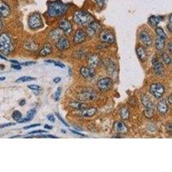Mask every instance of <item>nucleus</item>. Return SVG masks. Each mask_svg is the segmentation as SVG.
I'll use <instances>...</instances> for the list:
<instances>
[{
	"label": "nucleus",
	"instance_id": "nucleus-1",
	"mask_svg": "<svg viewBox=\"0 0 172 172\" xmlns=\"http://www.w3.org/2000/svg\"><path fill=\"white\" fill-rule=\"evenodd\" d=\"M68 9L69 7L67 4L61 2L60 0H56L48 3L47 11L46 14L47 17H52V18L60 17L67 12Z\"/></svg>",
	"mask_w": 172,
	"mask_h": 172
},
{
	"label": "nucleus",
	"instance_id": "nucleus-2",
	"mask_svg": "<svg viewBox=\"0 0 172 172\" xmlns=\"http://www.w3.org/2000/svg\"><path fill=\"white\" fill-rule=\"evenodd\" d=\"M94 21L93 16L85 10H77L73 15V22L81 27H87Z\"/></svg>",
	"mask_w": 172,
	"mask_h": 172
},
{
	"label": "nucleus",
	"instance_id": "nucleus-3",
	"mask_svg": "<svg viewBox=\"0 0 172 172\" xmlns=\"http://www.w3.org/2000/svg\"><path fill=\"white\" fill-rule=\"evenodd\" d=\"M14 51V43L10 35L7 33L0 34V53L10 54Z\"/></svg>",
	"mask_w": 172,
	"mask_h": 172
},
{
	"label": "nucleus",
	"instance_id": "nucleus-4",
	"mask_svg": "<svg viewBox=\"0 0 172 172\" xmlns=\"http://www.w3.org/2000/svg\"><path fill=\"white\" fill-rule=\"evenodd\" d=\"M28 24H29V29L33 30H36V29H40L41 28H43L44 24L40 13L34 12V13L31 14L28 19Z\"/></svg>",
	"mask_w": 172,
	"mask_h": 172
},
{
	"label": "nucleus",
	"instance_id": "nucleus-5",
	"mask_svg": "<svg viewBox=\"0 0 172 172\" xmlns=\"http://www.w3.org/2000/svg\"><path fill=\"white\" fill-rule=\"evenodd\" d=\"M149 91L152 96H154L156 99H161L165 93V87L159 82H154L150 85Z\"/></svg>",
	"mask_w": 172,
	"mask_h": 172
},
{
	"label": "nucleus",
	"instance_id": "nucleus-6",
	"mask_svg": "<svg viewBox=\"0 0 172 172\" xmlns=\"http://www.w3.org/2000/svg\"><path fill=\"white\" fill-rule=\"evenodd\" d=\"M78 97L79 100L82 101H94L97 97L96 92L94 91V89L91 88H87L85 90H82L78 94Z\"/></svg>",
	"mask_w": 172,
	"mask_h": 172
},
{
	"label": "nucleus",
	"instance_id": "nucleus-7",
	"mask_svg": "<svg viewBox=\"0 0 172 172\" xmlns=\"http://www.w3.org/2000/svg\"><path fill=\"white\" fill-rule=\"evenodd\" d=\"M99 40L105 44H114L115 41L114 32L110 29H103L99 34Z\"/></svg>",
	"mask_w": 172,
	"mask_h": 172
},
{
	"label": "nucleus",
	"instance_id": "nucleus-8",
	"mask_svg": "<svg viewBox=\"0 0 172 172\" xmlns=\"http://www.w3.org/2000/svg\"><path fill=\"white\" fill-rule=\"evenodd\" d=\"M96 87L99 91L102 92L109 91L113 87V80L108 77L100 78L96 83Z\"/></svg>",
	"mask_w": 172,
	"mask_h": 172
},
{
	"label": "nucleus",
	"instance_id": "nucleus-9",
	"mask_svg": "<svg viewBox=\"0 0 172 172\" xmlns=\"http://www.w3.org/2000/svg\"><path fill=\"white\" fill-rule=\"evenodd\" d=\"M87 39V34L83 29H77L75 31L73 37H72V42L75 45L84 43Z\"/></svg>",
	"mask_w": 172,
	"mask_h": 172
},
{
	"label": "nucleus",
	"instance_id": "nucleus-10",
	"mask_svg": "<svg viewBox=\"0 0 172 172\" xmlns=\"http://www.w3.org/2000/svg\"><path fill=\"white\" fill-rule=\"evenodd\" d=\"M55 46H56V48L58 50L60 51H65L68 50L70 47H71V42H70V40L68 39V37H65V36H62L60 37L58 41H55Z\"/></svg>",
	"mask_w": 172,
	"mask_h": 172
},
{
	"label": "nucleus",
	"instance_id": "nucleus-11",
	"mask_svg": "<svg viewBox=\"0 0 172 172\" xmlns=\"http://www.w3.org/2000/svg\"><path fill=\"white\" fill-rule=\"evenodd\" d=\"M152 66H153V71L156 75H158L159 77H162L164 75L165 72L164 67L157 57H153L152 59Z\"/></svg>",
	"mask_w": 172,
	"mask_h": 172
},
{
	"label": "nucleus",
	"instance_id": "nucleus-12",
	"mask_svg": "<svg viewBox=\"0 0 172 172\" xmlns=\"http://www.w3.org/2000/svg\"><path fill=\"white\" fill-rule=\"evenodd\" d=\"M101 29V24L96 21H93L92 23L89 24L86 29V34L90 36H94L97 34Z\"/></svg>",
	"mask_w": 172,
	"mask_h": 172
},
{
	"label": "nucleus",
	"instance_id": "nucleus-13",
	"mask_svg": "<svg viewBox=\"0 0 172 172\" xmlns=\"http://www.w3.org/2000/svg\"><path fill=\"white\" fill-rule=\"evenodd\" d=\"M139 40L144 46L145 47H151L153 43V39L149 32L145 30H142L139 34Z\"/></svg>",
	"mask_w": 172,
	"mask_h": 172
},
{
	"label": "nucleus",
	"instance_id": "nucleus-14",
	"mask_svg": "<svg viewBox=\"0 0 172 172\" xmlns=\"http://www.w3.org/2000/svg\"><path fill=\"white\" fill-rule=\"evenodd\" d=\"M59 27L61 30L63 31V33L65 34L66 35L71 34L72 32V24L70 21H68L67 19H63L59 23Z\"/></svg>",
	"mask_w": 172,
	"mask_h": 172
},
{
	"label": "nucleus",
	"instance_id": "nucleus-15",
	"mask_svg": "<svg viewBox=\"0 0 172 172\" xmlns=\"http://www.w3.org/2000/svg\"><path fill=\"white\" fill-rule=\"evenodd\" d=\"M79 73L85 79H90L95 77V69L87 66H82L79 69Z\"/></svg>",
	"mask_w": 172,
	"mask_h": 172
},
{
	"label": "nucleus",
	"instance_id": "nucleus-16",
	"mask_svg": "<svg viewBox=\"0 0 172 172\" xmlns=\"http://www.w3.org/2000/svg\"><path fill=\"white\" fill-rule=\"evenodd\" d=\"M101 62V58L98 54H93L90 55V57L88 59V65L89 67L96 68Z\"/></svg>",
	"mask_w": 172,
	"mask_h": 172
},
{
	"label": "nucleus",
	"instance_id": "nucleus-17",
	"mask_svg": "<svg viewBox=\"0 0 172 172\" xmlns=\"http://www.w3.org/2000/svg\"><path fill=\"white\" fill-rule=\"evenodd\" d=\"M114 130L116 133H118L120 134H125L128 133V128L126 126L124 122L118 121V122H115L114 124Z\"/></svg>",
	"mask_w": 172,
	"mask_h": 172
},
{
	"label": "nucleus",
	"instance_id": "nucleus-18",
	"mask_svg": "<svg viewBox=\"0 0 172 172\" xmlns=\"http://www.w3.org/2000/svg\"><path fill=\"white\" fill-rule=\"evenodd\" d=\"M136 54L138 56V60L141 61V62H145L147 60V52L145 50V48L142 46H138L136 48Z\"/></svg>",
	"mask_w": 172,
	"mask_h": 172
},
{
	"label": "nucleus",
	"instance_id": "nucleus-19",
	"mask_svg": "<svg viewBox=\"0 0 172 172\" xmlns=\"http://www.w3.org/2000/svg\"><path fill=\"white\" fill-rule=\"evenodd\" d=\"M10 13H11V10H10V6L4 1L0 0V15H1V17H9Z\"/></svg>",
	"mask_w": 172,
	"mask_h": 172
},
{
	"label": "nucleus",
	"instance_id": "nucleus-20",
	"mask_svg": "<svg viewBox=\"0 0 172 172\" xmlns=\"http://www.w3.org/2000/svg\"><path fill=\"white\" fill-rule=\"evenodd\" d=\"M157 110L160 115H165L169 111V106L164 100H161L157 104Z\"/></svg>",
	"mask_w": 172,
	"mask_h": 172
},
{
	"label": "nucleus",
	"instance_id": "nucleus-21",
	"mask_svg": "<svg viewBox=\"0 0 172 172\" xmlns=\"http://www.w3.org/2000/svg\"><path fill=\"white\" fill-rule=\"evenodd\" d=\"M80 111H81V115L84 118H91L96 114L97 109L96 108H88L87 107Z\"/></svg>",
	"mask_w": 172,
	"mask_h": 172
},
{
	"label": "nucleus",
	"instance_id": "nucleus-22",
	"mask_svg": "<svg viewBox=\"0 0 172 172\" xmlns=\"http://www.w3.org/2000/svg\"><path fill=\"white\" fill-rule=\"evenodd\" d=\"M63 34H64L63 31L61 30L60 28H56V29H54L52 31H50V33H49V38H50L52 41H56L60 38L63 36Z\"/></svg>",
	"mask_w": 172,
	"mask_h": 172
},
{
	"label": "nucleus",
	"instance_id": "nucleus-23",
	"mask_svg": "<svg viewBox=\"0 0 172 172\" xmlns=\"http://www.w3.org/2000/svg\"><path fill=\"white\" fill-rule=\"evenodd\" d=\"M69 106L76 110H82L84 108H87L88 105L81 101H71L69 102Z\"/></svg>",
	"mask_w": 172,
	"mask_h": 172
},
{
	"label": "nucleus",
	"instance_id": "nucleus-24",
	"mask_svg": "<svg viewBox=\"0 0 172 172\" xmlns=\"http://www.w3.org/2000/svg\"><path fill=\"white\" fill-rule=\"evenodd\" d=\"M53 53V46L50 43H45L41 48L39 54L41 56H47Z\"/></svg>",
	"mask_w": 172,
	"mask_h": 172
},
{
	"label": "nucleus",
	"instance_id": "nucleus-25",
	"mask_svg": "<svg viewBox=\"0 0 172 172\" xmlns=\"http://www.w3.org/2000/svg\"><path fill=\"white\" fill-rule=\"evenodd\" d=\"M164 19V17H162V16H152L149 18V23L151 24V26L152 27H158L159 23L163 20Z\"/></svg>",
	"mask_w": 172,
	"mask_h": 172
},
{
	"label": "nucleus",
	"instance_id": "nucleus-26",
	"mask_svg": "<svg viewBox=\"0 0 172 172\" xmlns=\"http://www.w3.org/2000/svg\"><path fill=\"white\" fill-rule=\"evenodd\" d=\"M165 40L166 39H164V38L157 36V39H156V41H155V47L156 48H157V50H159V51L164 50V47H165Z\"/></svg>",
	"mask_w": 172,
	"mask_h": 172
},
{
	"label": "nucleus",
	"instance_id": "nucleus-27",
	"mask_svg": "<svg viewBox=\"0 0 172 172\" xmlns=\"http://www.w3.org/2000/svg\"><path fill=\"white\" fill-rule=\"evenodd\" d=\"M120 115L123 121H128L130 117V112L127 107H122L120 110Z\"/></svg>",
	"mask_w": 172,
	"mask_h": 172
},
{
	"label": "nucleus",
	"instance_id": "nucleus-28",
	"mask_svg": "<svg viewBox=\"0 0 172 172\" xmlns=\"http://www.w3.org/2000/svg\"><path fill=\"white\" fill-rule=\"evenodd\" d=\"M24 47L26 50L31 51V52H34L38 49V45L36 43H34V41H29V42H26L25 45H24Z\"/></svg>",
	"mask_w": 172,
	"mask_h": 172
},
{
	"label": "nucleus",
	"instance_id": "nucleus-29",
	"mask_svg": "<svg viewBox=\"0 0 172 172\" xmlns=\"http://www.w3.org/2000/svg\"><path fill=\"white\" fill-rule=\"evenodd\" d=\"M144 114H145V117H147V118H152L154 116V115H155L154 107H147V108H145Z\"/></svg>",
	"mask_w": 172,
	"mask_h": 172
},
{
	"label": "nucleus",
	"instance_id": "nucleus-30",
	"mask_svg": "<svg viewBox=\"0 0 172 172\" xmlns=\"http://www.w3.org/2000/svg\"><path fill=\"white\" fill-rule=\"evenodd\" d=\"M142 103L144 105L145 108H147V107H154V104L153 102L151 101V99L147 96H142Z\"/></svg>",
	"mask_w": 172,
	"mask_h": 172
},
{
	"label": "nucleus",
	"instance_id": "nucleus-31",
	"mask_svg": "<svg viewBox=\"0 0 172 172\" xmlns=\"http://www.w3.org/2000/svg\"><path fill=\"white\" fill-rule=\"evenodd\" d=\"M155 32L157 34V36L164 38V39H167V34H165V32L164 31V29L161 27H156Z\"/></svg>",
	"mask_w": 172,
	"mask_h": 172
},
{
	"label": "nucleus",
	"instance_id": "nucleus-32",
	"mask_svg": "<svg viewBox=\"0 0 172 172\" xmlns=\"http://www.w3.org/2000/svg\"><path fill=\"white\" fill-rule=\"evenodd\" d=\"M35 80V78H32V77H29V76H24L22 78H18L16 80V83H24V82H29V81H34Z\"/></svg>",
	"mask_w": 172,
	"mask_h": 172
},
{
	"label": "nucleus",
	"instance_id": "nucleus-33",
	"mask_svg": "<svg viewBox=\"0 0 172 172\" xmlns=\"http://www.w3.org/2000/svg\"><path fill=\"white\" fill-rule=\"evenodd\" d=\"M162 60L166 65H171V57L166 53H162Z\"/></svg>",
	"mask_w": 172,
	"mask_h": 172
},
{
	"label": "nucleus",
	"instance_id": "nucleus-34",
	"mask_svg": "<svg viewBox=\"0 0 172 172\" xmlns=\"http://www.w3.org/2000/svg\"><path fill=\"white\" fill-rule=\"evenodd\" d=\"M35 115H36V108H32V109H30V110L27 113V116H26L28 122L33 120Z\"/></svg>",
	"mask_w": 172,
	"mask_h": 172
},
{
	"label": "nucleus",
	"instance_id": "nucleus-35",
	"mask_svg": "<svg viewBox=\"0 0 172 172\" xmlns=\"http://www.w3.org/2000/svg\"><path fill=\"white\" fill-rule=\"evenodd\" d=\"M11 117H12V119H13L14 121L18 122V121H19V120H20L22 117H23V115H22V113H21L20 111H18V110H15V111L12 113Z\"/></svg>",
	"mask_w": 172,
	"mask_h": 172
},
{
	"label": "nucleus",
	"instance_id": "nucleus-36",
	"mask_svg": "<svg viewBox=\"0 0 172 172\" xmlns=\"http://www.w3.org/2000/svg\"><path fill=\"white\" fill-rule=\"evenodd\" d=\"M28 88L29 89H30L31 91H33L35 93V94L37 95V91H41V86H39V85H28Z\"/></svg>",
	"mask_w": 172,
	"mask_h": 172
},
{
	"label": "nucleus",
	"instance_id": "nucleus-37",
	"mask_svg": "<svg viewBox=\"0 0 172 172\" xmlns=\"http://www.w3.org/2000/svg\"><path fill=\"white\" fill-rule=\"evenodd\" d=\"M60 94H61V88L59 87L57 89V91H56V93H55V95H54V96H55V101H58L59 99H60Z\"/></svg>",
	"mask_w": 172,
	"mask_h": 172
},
{
	"label": "nucleus",
	"instance_id": "nucleus-38",
	"mask_svg": "<svg viewBox=\"0 0 172 172\" xmlns=\"http://www.w3.org/2000/svg\"><path fill=\"white\" fill-rule=\"evenodd\" d=\"M47 131L44 130H35V131H31L29 133V134H39V133H47Z\"/></svg>",
	"mask_w": 172,
	"mask_h": 172
},
{
	"label": "nucleus",
	"instance_id": "nucleus-39",
	"mask_svg": "<svg viewBox=\"0 0 172 172\" xmlns=\"http://www.w3.org/2000/svg\"><path fill=\"white\" fill-rule=\"evenodd\" d=\"M55 115H56V116H57L58 118H59V120H60V122H62V123H63V125H65V127H69V124H67V123L65 122V121L64 119L61 117V115H60L59 113H56Z\"/></svg>",
	"mask_w": 172,
	"mask_h": 172
},
{
	"label": "nucleus",
	"instance_id": "nucleus-40",
	"mask_svg": "<svg viewBox=\"0 0 172 172\" xmlns=\"http://www.w3.org/2000/svg\"><path fill=\"white\" fill-rule=\"evenodd\" d=\"M36 62L34 61H28V62H23V63H20L21 65H24V66H29V65H35Z\"/></svg>",
	"mask_w": 172,
	"mask_h": 172
},
{
	"label": "nucleus",
	"instance_id": "nucleus-41",
	"mask_svg": "<svg viewBox=\"0 0 172 172\" xmlns=\"http://www.w3.org/2000/svg\"><path fill=\"white\" fill-rule=\"evenodd\" d=\"M57 138V136H55V135H50V134H47V135H38L37 138Z\"/></svg>",
	"mask_w": 172,
	"mask_h": 172
},
{
	"label": "nucleus",
	"instance_id": "nucleus-42",
	"mask_svg": "<svg viewBox=\"0 0 172 172\" xmlns=\"http://www.w3.org/2000/svg\"><path fill=\"white\" fill-rule=\"evenodd\" d=\"M53 64L55 65V66H58V67H60V68H65V65L63 63H61V62H57V61H54V63Z\"/></svg>",
	"mask_w": 172,
	"mask_h": 172
},
{
	"label": "nucleus",
	"instance_id": "nucleus-43",
	"mask_svg": "<svg viewBox=\"0 0 172 172\" xmlns=\"http://www.w3.org/2000/svg\"><path fill=\"white\" fill-rule=\"evenodd\" d=\"M47 120L49 121V122H53V123H54V122H55V117H54V115H53V114H49V115H47Z\"/></svg>",
	"mask_w": 172,
	"mask_h": 172
},
{
	"label": "nucleus",
	"instance_id": "nucleus-44",
	"mask_svg": "<svg viewBox=\"0 0 172 172\" xmlns=\"http://www.w3.org/2000/svg\"><path fill=\"white\" fill-rule=\"evenodd\" d=\"M171 27H172V20H171V14H170V15H169V24L167 25V29H168V30L169 31V33H171Z\"/></svg>",
	"mask_w": 172,
	"mask_h": 172
},
{
	"label": "nucleus",
	"instance_id": "nucleus-45",
	"mask_svg": "<svg viewBox=\"0 0 172 172\" xmlns=\"http://www.w3.org/2000/svg\"><path fill=\"white\" fill-rule=\"evenodd\" d=\"M96 3H97V5L99 7H103L104 6V3H105V0H95Z\"/></svg>",
	"mask_w": 172,
	"mask_h": 172
},
{
	"label": "nucleus",
	"instance_id": "nucleus-46",
	"mask_svg": "<svg viewBox=\"0 0 172 172\" xmlns=\"http://www.w3.org/2000/svg\"><path fill=\"white\" fill-rule=\"evenodd\" d=\"M41 126V124H39V123H36V124H33V125H29V126H27V127H24L23 128L25 129V130H27V129H29V128H35V127H40Z\"/></svg>",
	"mask_w": 172,
	"mask_h": 172
},
{
	"label": "nucleus",
	"instance_id": "nucleus-47",
	"mask_svg": "<svg viewBox=\"0 0 172 172\" xmlns=\"http://www.w3.org/2000/svg\"><path fill=\"white\" fill-rule=\"evenodd\" d=\"M71 131L72 133H74V134L76 135H79V136H81V137H86V135L84 134V133H79V132L78 131H75V130H71Z\"/></svg>",
	"mask_w": 172,
	"mask_h": 172
},
{
	"label": "nucleus",
	"instance_id": "nucleus-48",
	"mask_svg": "<svg viewBox=\"0 0 172 172\" xmlns=\"http://www.w3.org/2000/svg\"><path fill=\"white\" fill-rule=\"evenodd\" d=\"M15 125V123H6V124H2V125H0V129L3 128H7V127H10V126H13Z\"/></svg>",
	"mask_w": 172,
	"mask_h": 172
},
{
	"label": "nucleus",
	"instance_id": "nucleus-49",
	"mask_svg": "<svg viewBox=\"0 0 172 172\" xmlns=\"http://www.w3.org/2000/svg\"><path fill=\"white\" fill-rule=\"evenodd\" d=\"M11 67L14 68V69H16V70H18V71L22 69L20 65H11Z\"/></svg>",
	"mask_w": 172,
	"mask_h": 172
},
{
	"label": "nucleus",
	"instance_id": "nucleus-50",
	"mask_svg": "<svg viewBox=\"0 0 172 172\" xmlns=\"http://www.w3.org/2000/svg\"><path fill=\"white\" fill-rule=\"evenodd\" d=\"M167 49H168V51L169 52V54H171V52H172V48H171V41H169V43H168V46H167Z\"/></svg>",
	"mask_w": 172,
	"mask_h": 172
},
{
	"label": "nucleus",
	"instance_id": "nucleus-51",
	"mask_svg": "<svg viewBox=\"0 0 172 172\" xmlns=\"http://www.w3.org/2000/svg\"><path fill=\"white\" fill-rule=\"evenodd\" d=\"M28 122L27 118H23V117H22V118H21L17 122H18V123H25V122Z\"/></svg>",
	"mask_w": 172,
	"mask_h": 172
},
{
	"label": "nucleus",
	"instance_id": "nucleus-52",
	"mask_svg": "<svg viewBox=\"0 0 172 172\" xmlns=\"http://www.w3.org/2000/svg\"><path fill=\"white\" fill-rule=\"evenodd\" d=\"M25 103H26V100H25V99H23V100H21V101L19 102V105H20V106H24Z\"/></svg>",
	"mask_w": 172,
	"mask_h": 172
},
{
	"label": "nucleus",
	"instance_id": "nucleus-53",
	"mask_svg": "<svg viewBox=\"0 0 172 172\" xmlns=\"http://www.w3.org/2000/svg\"><path fill=\"white\" fill-rule=\"evenodd\" d=\"M60 81H61V78H59V77H57V78H55L54 79V82L55 83V84H58V83H60Z\"/></svg>",
	"mask_w": 172,
	"mask_h": 172
},
{
	"label": "nucleus",
	"instance_id": "nucleus-54",
	"mask_svg": "<svg viewBox=\"0 0 172 172\" xmlns=\"http://www.w3.org/2000/svg\"><path fill=\"white\" fill-rule=\"evenodd\" d=\"M10 62H11L13 65H20V63L17 60H10Z\"/></svg>",
	"mask_w": 172,
	"mask_h": 172
},
{
	"label": "nucleus",
	"instance_id": "nucleus-55",
	"mask_svg": "<svg viewBox=\"0 0 172 172\" xmlns=\"http://www.w3.org/2000/svg\"><path fill=\"white\" fill-rule=\"evenodd\" d=\"M44 128L46 129H48V130H52L53 129V127L52 126H48V125H45L44 126Z\"/></svg>",
	"mask_w": 172,
	"mask_h": 172
},
{
	"label": "nucleus",
	"instance_id": "nucleus-56",
	"mask_svg": "<svg viewBox=\"0 0 172 172\" xmlns=\"http://www.w3.org/2000/svg\"><path fill=\"white\" fill-rule=\"evenodd\" d=\"M2 26H3V23H2V17H1V15H0V31L2 29Z\"/></svg>",
	"mask_w": 172,
	"mask_h": 172
},
{
	"label": "nucleus",
	"instance_id": "nucleus-57",
	"mask_svg": "<svg viewBox=\"0 0 172 172\" xmlns=\"http://www.w3.org/2000/svg\"><path fill=\"white\" fill-rule=\"evenodd\" d=\"M168 101H169V104H171L172 103V97H171V95H169V96L168 97Z\"/></svg>",
	"mask_w": 172,
	"mask_h": 172
},
{
	"label": "nucleus",
	"instance_id": "nucleus-58",
	"mask_svg": "<svg viewBox=\"0 0 172 172\" xmlns=\"http://www.w3.org/2000/svg\"><path fill=\"white\" fill-rule=\"evenodd\" d=\"M54 60H46L45 62H46V63H47V64H53V63H54Z\"/></svg>",
	"mask_w": 172,
	"mask_h": 172
},
{
	"label": "nucleus",
	"instance_id": "nucleus-59",
	"mask_svg": "<svg viewBox=\"0 0 172 172\" xmlns=\"http://www.w3.org/2000/svg\"><path fill=\"white\" fill-rule=\"evenodd\" d=\"M0 58L2 59V60H7V59L4 56H3V54H0Z\"/></svg>",
	"mask_w": 172,
	"mask_h": 172
},
{
	"label": "nucleus",
	"instance_id": "nucleus-60",
	"mask_svg": "<svg viewBox=\"0 0 172 172\" xmlns=\"http://www.w3.org/2000/svg\"><path fill=\"white\" fill-rule=\"evenodd\" d=\"M3 80H5V78L3 77V78H0V81H3Z\"/></svg>",
	"mask_w": 172,
	"mask_h": 172
},
{
	"label": "nucleus",
	"instance_id": "nucleus-61",
	"mask_svg": "<svg viewBox=\"0 0 172 172\" xmlns=\"http://www.w3.org/2000/svg\"><path fill=\"white\" fill-rule=\"evenodd\" d=\"M61 132H62L63 133H66V131H65L64 129H62V130H61Z\"/></svg>",
	"mask_w": 172,
	"mask_h": 172
}]
</instances>
